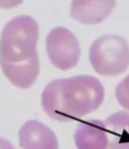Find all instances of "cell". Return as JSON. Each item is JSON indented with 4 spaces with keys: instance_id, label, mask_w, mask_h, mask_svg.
Returning a JSON list of instances; mask_svg holds the SVG:
<instances>
[{
    "instance_id": "5b68a950",
    "label": "cell",
    "mask_w": 129,
    "mask_h": 149,
    "mask_svg": "<svg viewBox=\"0 0 129 149\" xmlns=\"http://www.w3.org/2000/svg\"><path fill=\"white\" fill-rule=\"evenodd\" d=\"M115 4V0H72L70 17L88 26L99 24L109 17Z\"/></svg>"
},
{
    "instance_id": "52a82bcc",
    "label": "cell",
    "mask_w": 129,
    "mask_h": 149,
    "mask_svg": "<svg viewBox=\"0 0 129 149\" xmlns=\"http://www.w3.org/2000/svg\"><path fill=\"white\" fill-rule=\"evenodd\" d=\"M73 138L77 149H108L109 147L105 124L100 120L90 119L80 122Z\"/></svg>"
},
{
    "instance_id": "8fae6325",
    "label": "cell",
    "mask_w": 129,
    "mask_h": 149,
    "mask_svg": "<svg viewBox=\"0 0 129 149\" xmlns=\"http://www.w3.org/2000/svg\"><path fill=\"white\" fill-rule=\"evenodd\" d=\"M24 0H0V8L2 9H12L20 5Z\"/></svg>"
},
{
    "instance_id": "7a4b0ae2",
    "label": "cell",
    "mask_w": 129,
    "mask_h": 149,
    "mask_svg": "<svg viewBox=\"0 0 129 149\" xmlns=\"http://www.w3.org/2000/svg\"><path fill=\"white\" fill-rule=\"evenodd\" d=\"M39 24L29 15H18L4 26L0 36V61L20 63L38 55Z\"/></svg>"
},
{
    "instance_id": "6da1fadb",
    "label": "cell",
    "mask_w": 129,
    "mask_h": 149,
    "mask_svg": "<svg viewBox=\"0 0 129 149\" xmlns=\"http://www.w3.org/2000/svg\"><path fill=\"white\" fill-rule=\"evenodd\" d=\"M105 97V88L92 75L56 79L45 86L41 95L44 112L58 122L75 121L96 111Z\"/></svg>"
},
{
    "instance_id": "9c48e42d",
    "label": "cell",
    "mask_w": 129,
    "mask_h": 149,
    "mask_svg": "<svg viewBox=\"0 0 129 149\" xmlns=\"http://www.w3.org/2000/svg\"><path fill=\"white\" fill-rule=\"evenodd\" d=\"M104 124L109 140L108 149H129V112L114 113Z\"/></svg>"
},
{
    "instance_id": "ba28073f",
    "label": "cell",
    "mask_w": 129,
    "mask_h": 149,
    "mask_svg": "<svg viewBox=\"0 0 129 149\" xmlns=\"http://www.w3.org/2000/svg\"><path fill=\"white\" fill-rule=\"evenodd\" d=\"M0 66H1L2 72L12 85L22 89L29 88L39 76V55L20 63L0 61Z\"/></svg>"
},
{
    "instance_id": "3957f363",
    "label": "cell",
    "mask_w": 129,
    "mask_h": 149,
    "mask_svg": "<svg viewBox=\"0 0 129 149\" xmlns=\"http://www.w3.org/2000/svg\"><path fill=\"white\" fill-rule=\"evenodd\" d=\"M88 59L98 74L117 76L129 67V45L120 36H102L90 45Z\"/></svg>"
},
{
    "instance_id": "8992f818",
    "label": "cell",
    "mask_w": 129,
    "mask_h": 149,
    "mask_svg": "<svg viewBox=\"0 0 129 149\" xmlns=\"http://www.w3.org/2000/svg\"><path fill=\"white\" fill-rule=\"evenodd\" d=\"M22 149H58V139L45 124L36 120L27 121L18 131Z\"/></svg>"
},
{
    "instance_id": "277c9868",
    "label": "cell",
    "mask_w": 129,
    "mask_h": 149,
    "mask_svg": "<svg viewBox=\"0 0 129 149\" xmlns=\"http://www.w3.org/2000/svg\"><path fill=\"white\" fill-rule=\"evenodd\" d=\"M46 52L56 68L69 70L74 68L79 61V42L68 29L57 26L52 29L46 37Z\"/></svg>"
},
{
    "instance_id": "7c38bea8",
    "label": "cell",
    "mask_w": 129,
    "mask_h": 149,
    "mask_svg": "<svg viewBox=\"0 0 129 149\" xmlns=\"http://www.w3.org/2000/svg\"><path fill=\"white\" fill-rule=\"evenodd\" d=\"M0 149H15L14 146L5 138H0Z\"/></svg>"
},
{
    "instance_id": "30bf717a",
    "label": "cell",
    "mask_w": 129,
    "mask_h": 149,
    "mask_svg": "<svg viewBox=\"0 0 129 149\" xmlns=\"http://www.w3.org/2000/svg\"><path fill=\"white\" fill-rule=\"evenodd\" d=\"M115 96L120 106L129 111V74L117 85L115 89Z\"/></svg>"
}]
</instances>
